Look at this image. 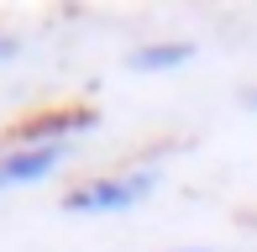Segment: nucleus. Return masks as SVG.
<instances>
[{"instance_id": "f257e3e1", "label": "nucleus", "mask_w": 257, "mask_h": 252, "mask_svg": "<svg viewBox=\"0 0 257 252\" xmlns=\"http://www.w3.org/2000/svg\"><path fill=\"white\" fill-rule=\"evenodd\" d=\"M153 189H158V174H153V168H137V174H105V179H89V184L68 189L63 194V210H74V215L132 210V205H142Z\"/></svg>"}, {"instance_id": "f03ea898", "label": "nucleus", "mask_w": 257, "mask_h": 252, "mask_svg": "<svg viewBox=\"0 0 257 252\" xmlns=\"http://www.w3.org/2000/svg\"><path fill=\"white\" fill-rule=\"evenodd\" d=\"M68 158V142H27L16 153L0 158V189H21V184H37L48 179L58 163Z\"/></svg>"}, {"instance_id": "7ed1b4c3", "label": "nucleus", "mask_w": 257, "mask_h": 252, "mask_svg": "<svg viewBox=\"0 0 257 252\" xmlns=\"http://www.w3.org/2000/svg\"><path fill=\"white\" fill-rule=\"evenodd\" d=\"M189 58H194L189 42H147V48L126 53V68H132V74H163V68H179Z\"/></svg>"}, {"instance_id": "20e7f679", "label": "nucleus", "mask_w": 257, "mask_h": 252, "mask_svg": "<svg viewBox=\"0 0 257 252\" xmlns=\"http://www.w3.org/2000/svg\"><path fill=\"white\" fill-rule=\"evenodd\" d=\"M247 110H257V89H247Z\"/></svg>"}, {"instance_id": "39448f33", "label": "nucleus", "mask_w": 257, "mask_h": 252, "mask_svg": "<svg viewBox=\"0 0 257 252\" xmlns=\"http://www.w3.org/2000/svg\"><path fill=\"white\" fill-rule=\"evenodd\" d=\"M179 252H210V247H179Z\"/></svg>"}]
</instances>
